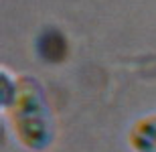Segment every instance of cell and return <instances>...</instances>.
<instances>
[{
	"mask_svg": "<svg viewBox=\"0 0 156 152\" xmlns=\"http://www.w3.org/2000/svg\"><path fill=\"white\" fill-rule=\"evenodd\" d=\"M14 140L29 152H45L55 140V116L45 85L30 73L18 75V95L4 111Z\"/></svg>",
	"mask_w": 156,
	"mask_h": 152,
	"instance_id": "obj_1",
	"label": "cell"
},
{
	"mask_svg": "<svg viewBox=\"0 0 156 152\" xmlns=\"http://www.w3.org/2000/svg\"><path fill=\"white\" fill-rule=\"evenodd\" d=\"M126 144L132 152H156V111L144 114L130 124Z\"/></svg>",
	"mask_w": 156,
	"mask_h": 152,
	"instance_id": "obj_2",
	"label": "cell"
},
{
	"mask_svg": "<svg viewBox=\"0 0 156 152\" xmlns=\"http://www.w3.org/2000/svg\"><path fill=\"white\" fill-rule=\"evenodd\" d=\"M18 95V75H14L10 69H0V108L4 114Z\"/></svg>",
	"mask_w": 156,
	"mask_h": 152,
	"instance_id": "obj_3",
	"label": "cell"
}]
</instances>
